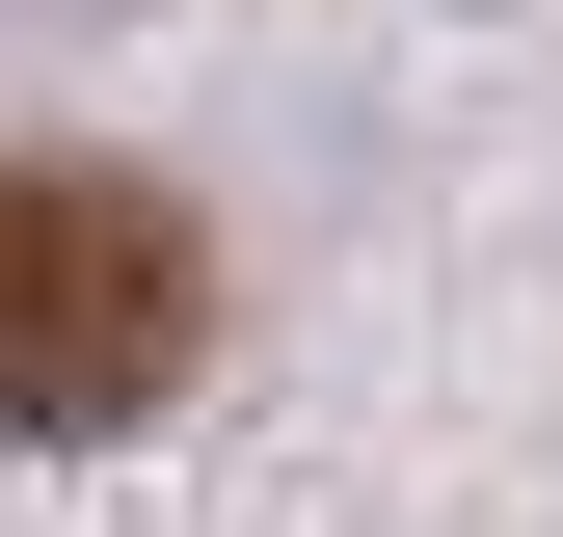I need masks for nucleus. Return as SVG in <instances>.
<instances>
[{
	"label": "nucleus",
	"mask_w": 563,
	"mask_h": 537,
	"mask_svg": "<svg viewBox=\"0 0 563 537\" xmlns=\"http://www.w3.org/2000/svg\"><path fill=\"white\" fill-rule=\"evenodd\" d=\"M216 350V242L134 162H0V430H134Z\"/></svg>",
	"instance_id": "f257e3e1"
}]
</instances>
